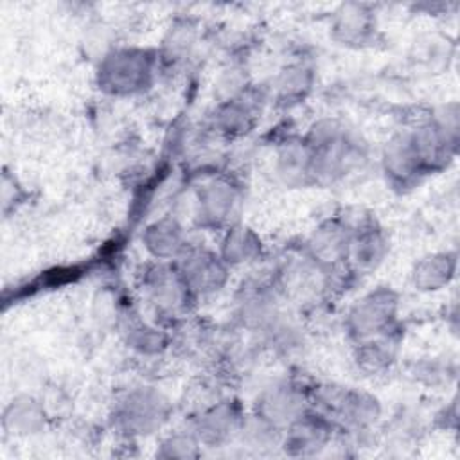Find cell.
Returning a JSON list of instances; mask_svg holds the SVG:
<instances>
[{"instance_id":"6da1fadb","label":"cell","mask_w":460,"mask_h":460,"mask_svg":"<svg viewBox=\"0 0 460 460\" xmlns=\"http://www.w3.org/2000/svg\"><path fill=\"white\" fill-rule=\"evenodd\" d=\"M151 72L149 59L144 52L120 50L108 56L102 65L101 79L111 92H135L142 88Z\"/></svg>"},{"instance_id":"7a4b0ae2","label":"cell","mask_w":460,"mask_h":460,"mask_svg":"<svg viewBox=\"0 0 460 460\" xmlns=\"http://www.w3.org/2000/svg\"><path fill=\"white\" fill-rule=\"evenodd\" d=\"M395 298L390 291H376L356 304L349 314V327L358 338H377L392 323Z\"/></svg>"},{"instance_id":"3957f363","label":"cell","mask_w":460,"mask_h":460,"mask_svg":"<svg viewBox=\"0 0 460 460\" xmlns=\"http://www.w3.org/2000/svg\"><path fill=\"white\" fill-rule=\"evenodd\" d=\"M146 286L156 309L171 316L178 314L185 307L187 296L190 295V289L187 288L181 273L165 266L155 268L149 273Z\"/></svg>"},{"instance_id":"277c9868","label":"cell","mask_w":460,"mask_h":460,"mask_svg":"<svg viewBox=\"0 0 460 460\" xmlns=\"http://www.w3.org/2000/svg\"><path fill=\"white\" fill-rule=\"evenodd\" d=\"M180 273L190 293H210L223 286L226 270L221 259L210 252L185 253Z\"/></svg>"},{"instance_id":"5b68a950","label":"cell","mask_w":460,"mask_h":460,"mask_svg":"<svg viewBox=\"0 0 460 460\" xmlns=\"http://www.w3.org/2000/svg\"><path fill=\"white\" fill-rule=\"evenodd\" d=\"M162 401L156 394L149 392H137L131 394L120 408V419L126 422L128 428L137 431H147L160 422L162 413Z\"/></svg>"},{"instance_id":"8992f818","label":"cell","mask_w":460,"mask_h":460,"mask_svg":"<svg viewBox=\"0 0 460 460\" xmlns=\"http://www.w3.org/2000/svg\"><path fill=\"white\" fill-rule=\"evenodd\" d=\"M350 239L352 235L349 234L347 226L340 223H327L314 232L311 239V248L318 261L336 262L349 257Z\"/></svg>"},{"instance_id":"52a82bcc","label":"cell","mask_w":460,"mask_h":460,"mask_svg":"<svg viewBox=\"0 0 460 460\" xmlns=\"http://www.w3.org/2000/svg\"><path fill=\"white\" fill-rule=\"evenodd\" d=\"M235 203L237 198L232 185L214 181L199 194V214L203 212L210 221H225L234 212Z\"/></svg>"},{"instance_id":"ba28073f","label":"cell","mask_w":460,"mask_h":460,"mask_svg":"<svg viewBox=\"0 0 460 460\" xmlns=\"http://www.w3.org/2000/svg\"><path fill=\"white\" fill-rule=\"evenodd\" d=\"M147 248L156 257H171L183 252V232L174 221H160L147 228Z\"/></svg>"},{"instance_id":"9c48e42d","label":"cell","mask_w":460,"mask_h":460,"mask_svg":"<svg viewBox=\"0 0 460 460\" xmlns=\"http://www.w3.org/2000/svg\"><path fill=\"white\" fill-rule=\"evenodd\" d=\"M370 25L368 13L361 5H347L341 9V13H338L336 31L341 32L345 41H363L370 32Z\"/></svg>"},{"instance_id":"30bf717a","label":"cell","mask_w":460,"mask_h":460,"mask_svg":"<svg viewBox=\"0 0 460 460\" xmlns=\"http://www.w3.org/2000/svg\"><path fill=\"white\" fill-rule=\"evenodd\" d=\"M451 271L453 266L446 255L428 257L415 268V284H419L422 289H437L440 284L447 282Z\"/></svg>"},{"instance_id":"8fae6325","label":"cell","mask_w":460,"mask_h":460,"mask_svg":"<svg viewBox=\"0 0 460 460\" xmlns=\"http://www.w3.org/2000/svg\"><path fill=\"white\" fill-rule=\"evenodd\" d=\"M246 228L235 230L228 234L225 241V261L226 262H243L248 261V257L255 252L257 241L250 232H244Z\"/></svg>"}]
</instances>
